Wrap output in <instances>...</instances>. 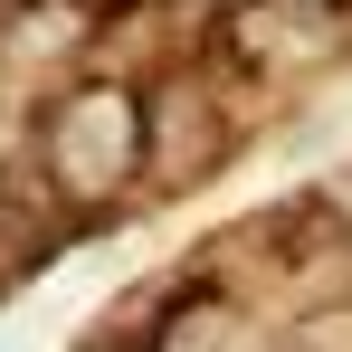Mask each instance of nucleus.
I'll use <instances>...</instances> for the list:
<instances>
[{
    "label": "nucleus",
    "mask_w": 352,
    "mask_h": 352,
    "mask_svg": "<svg viewBox=\"0 0 352 352\" xmlns=\"http://www.w3.org/2000/svg\"><path fill=\"white\" fill-rule=\"evenodd\" d=\"M29 181L48 190V210H105L115 190L143 181V86L86 76L67 86L48 124L29 133Z\"/></svg>",
    "instance_id": "obj_1"
},
{
    "label": "nucleus",
    "mask_w": 352,
    "mask_h": 352,
    "mask_svg": "<svg viewBox=\"0 0 352 352\" xmlns=\"http://www.w3.org/2000/svg\"><path fill=\"white\" fill-rule=\"evenodd\" d=\"M219 29H229L238 67H324L333 58V19L305 10V0H238V10H219Z\"/></svg>",
    "instance_id": "obj_2"
},
{
    "label": "nucleus",
    "mask_w": 352,
    "mask_h": 352,
    "mask_svg": "<svg viewBox=\"0 0 352 352\" xmlns=\"http://www.w3.org/2000/svg\"><path fill=\"white\" fill-rule=\"evenodd\" d=\"M286 343H295V352H352V305H324V314H305Z\"/></svg>",
    "instance_id": "obj_3"
},
{
    "label": "nucleus",
    "mask_w": 352,
    "mask_h": 352,
    "mask_svg": "<svg viewBox=\"0 0 352 352\" xmlns=\"http://www.w3.org/2000/svg\"><path fill=\"white\" fill-rule=\"evenodd\" d=\"M314 219H324V229H343V238H352V153H343V162H333V172H324V181H314Z\"/></svg>",
    "instance_id": "obj_4"
},
{
    "label": "nucleus",
    "mask_w": 352,
    "mask_h": 352,
    "mask_svg": "<svg viewBox=\"0 0 352 352\" xmlns=\"http://www.w3.org/2000/svg\"><path fill=\"white\" fill-rule=\"evenodd\" d=\"M305 10H324V19H333V10H343V0H305Z\"/></svg>",
    "instance_id": "obj_5"
}]
</instances>
